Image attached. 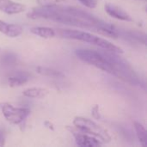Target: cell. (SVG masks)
<instances>
[{
    "mask_svg": "<svg viewBox=\"0 0 147 147\" xmlns=\"http://www.w3.org/2000/svg\"><path fill=\"white\" fill-rule=\"evenodd\" d=\"M28 79H29V76L26 72H20L9 77L8 78V82L11 87H16V86L23 85L28 81Z\"/></svg>",
    "mask_w": 147,
    "mask_h": 147,
    "instance_id": "7c38bea8",
    "label": "cell"
},
{
    "mask_svg": "<svg viewBox=\"0 0 147 147\" xmlns=\"http://www.w3.org/2000/svg\"><path fill=\"white\" fill-rule=\"evenodd\" d=\"M92 113H93V117H94V118H96V119H99V118H100L98 106H96L95 108L92 109Z\"/></svg>",
    "mask_w": 147,
    "mask_h": 147,
    "instance_id": "ffe728a7",
    "label": "cell"
},
{
    "mask_svg": "<svg viewBox=\"0 0 147 147\" xmlns=\"http://www.w3.org/2000/svg\"><path fill=\"white\" fill-rule=\"evenodd\" d=\"M29 18H42L56 22L90 30L102 35L118 38L119 33L115 26L81 9L61 4L40 5L33 8L27 15Z\"/></svg>",
    "mask_w": 147,
    "mask_h": 147,
    "instance_id": "6da1fadb",
    "label": "cell"
},
{
    "mask_svg": "<svg viewBox=\"0 0 147 147\" xmlns=\"http://www.w3.org/2000/svg\"><path fill=\"white\" fill-rule=\"evenodd\" d=\"M16 61V57L11 53H8L2 57V62L5 65H12Z\"/></svg>",
    "mask_w": 147,
    "mask_h": 147,
    "instance_id": "2e32d148",
    "label": "cell"
},
{
    "mask_svg": "<svg viewBox=\"0 0 147 147\" xmlns=\"http://www.w3.org/2000/svg\"><path fill=\"white\" fill-rule=\"evenodd\" d=\"M30 32L44 39L53 38L56 35L55 29L48 28V27H34L30 28Z\"/></svg>",
    "mask_w": 147,
    "mask_h": 147,
    "instance_id": "8fae6325",
    "label": "cell"
},
{
    "mask_svg": "<svg viewBox=\"0 0 147 147\" xmlns=\"http://www.w3.org/2000/svg\"><path fill=\"white\" fill-rule=\"evenodd\" d=\"M1 109L7 121L13 125H19L22 123L30 114L29 109L15 107L8 102L3 103L1 106Z\"/></svg>",
    "mask_w": 147,
    "mask_h": 147,
    "instance_id": "8992f818",
    "label": "cell"
},
{
    "mask_svg": "<svg viewBox=\"0 0 147 147\" xmlns=\"http://www.w3.org/2000/svg\"><path fill=\"white\" fill-rule=\"evenodd\" d=\"M48 94L46 89L42 88H29L22 92V95L29 98H42Z\"/></svg>",
    "mask_w": 147,
    "mask_h": 147,
    "instance_id": "5bb4252c",
    "label": "cell"
},
{
    "mask_svg": "<svg viewBox=\"0 0 147 147\" xmlns=\"http://www.w3.org/2000/svg\"><path fill=\"white\" fill-rule=\"evenodd\" d=\"M67 130H69L76 141V144L79 146H84V147H96V146H102V142L90 134H87L85 133H82L78 130H77L75 127H66Z\"/></svg>",
    "mask_w": 147,
    "mask_h": 147,
    "instance_id": "52a82bcc",
    "label": "cell"
},
{
    "mask_svg": "<svg viewBox=\"0 0 147 147\" xmlns=\"http://www.w3.org/2000/svg\"><path fill=\"white\" fill-rule=\"evenodd\" d=\"M75 53L82 61L114 76V70L111 65L100 52L90 49H78L75 51Z\"/></svg>",
    "mask_w": 147,
    "mask_h": 147,
    "instance_id": "5b68a950",
    "label": "cell"
},
{
    "mask_svg": "<svg viewBox=\"0 0 147 147\" xmlns=\"http://www.w3.org/2000/svg\"><path fill=\"white\" fill-rule=\"evenodd\" d=\"M73 125L77 130L92 135L99 139L102 142H109L111 140V137L108 132L92 120L81 116L75 117L73 120Z\"/></svg>",
    "mask_w": 147,
    "mask_h": 147,
    "instance_id": "277c9868",
    "label": "cell"
},
{
    "mask_svg": "<svg viewBox=\"0 0 147 147\" xmlns=\"http://www.w3.org/2000/svg\"><path fill=\"white\" fill-rule=\"evenodd\" d=\"M134 127L136 131L137 137L139 139L140 143L144 147L147 146V131L146 127L138 121H134Z\"/></svg>",
    "mask_w": 147,
    "mask_h": 147,
    "instance_id": "4fadbf2b",
    "label": "cell"
},
{
    "mask_svg": "<svg viewBox=\"0 0 147 147\" xmlns=\"http://www.w3.org/2000/svg\"><path fill=\"white\" fill-rule=\"evenodd\" d=\"M5 145V134L3 129L0 128V146H3Z\"/></svg>",
    "mask_w": 147,
    "mask_h": 147,
    "instance_id": "d6986e66",
    "label": "cell"
},
{
    "mask_svg": "<svg viewBox=\"0 0 147 147\" xmlns=\"http://www.w3.org/2000/svg\"><path fill=\"white\" fill-rule=\"evenodd\" d=\"M45 126H47L48 128H50V129H52V130H54V128H53V125L50 122V121H45Z\"/></svg>",
    "mask_w": 147,
    "mask_h": 147,
    "instance_id": "44dd1931",
    "label": "cell"
},
{
    "mask_svg": "<svg viewBox=\"0 0 147 147\" xmlns=\"http://www.w3.org/2000/svg\"><path fill=\"white\" fill-rule=\"evenodd\" d=\"M100 53L111 65L115 77H117L131 85H139L140 84L139 77L134 70L126 59L120 56V53L105 49L100 51Z\"/></svg>",
    "mask_w": 147,
    "mask_h": 147,
    "instance_id": "7a4b0ae2",
    "label": "cell"
},
{
    "mask_svg": "<svg viewBox=\"0 0 147 147\" xmlns=\"http://www.w3.org/2000/svg\"><path fill=\"white\" fill-rule=\"evenodd\" d=\"M82 4H84L85 7L90 8V9H94L96 8L97 4V0H78Z\"/></svg>",
    "mask_w": 147,
    "mask_h": 147,
    "instance_id": "e0dca14e",
    "label": "cell"
},
{
    "mask_svg": "<svg viewBox=\"0 0 147 147\" xmlns=\"http://www.w3.org/2000/svg\"><path fill=\"white\" fill-rule=\"evenodd\" d=\"M26 6L12 0H0V10L8 15H16L23 12Z\"/></svg>",
    "mask_w": 147,
    "mask_h": 147,
    "instance_id": "9c48e42d",
    "label": "cell"
},
{
    "mask_svg": "<svg viewBox=\"0 0 147 147\" xmlns=\"http://www.w3.org/2000/svg\"><path fill=\"white\" fill-rule=\"evenodd\" d=\"M55 32L56 34L65 39L88 42L95 46H97L102 49L110 50L118 53H123V50L120 47H117L116 45L113 44L112 42L109 41L106 39L101 38L97 35H95L86 31L74 30V29H57V31L55 30Z\"/></svg>",
    "mask_w": 147,
    "mask_h": 147,
    "instance_id": "3957f363",
    "label": "cell"
},
{
    "mask_svg": "<svg viewBox=\"0 0 147 147\" xmlns=\"http://www.w3.org/2000/svg\"><path fill=\"white\" fill-rule=\"evenodd\" d=\"M105 11L107 12L108 15H109L110 16H112L113 18H115L117 20H121V21H124V22H132L133 18L132 16L127 12L125 11L123 9H121V7L108 3L105 4Z\"/></svg>",
    "mask_w": 147,
    "mask_h": 147,
    "instance_id": "ba28073f",
    "label": "cell"
},
{
    "mask_svg": "<svg viewBox=\"0 0 147 147\" xmlns=\"http://www.w3.org/2000/svg\"><path fill=\"white\" fill-rule=\"evenodd\" d=\"M36 71L39 74L46 76V77H49V78H64L65 75L59 71H56L54 69H51V68H47V67H42V66H39L36 68Z\"/></svg>",
    "mask_w": 147,
    "mask_h": 147,
    "instance_id": "9a60e30c",
    "label": "cell"
},
{
    "mask_svg": "<svg viewBox=\"0 0 147 147\" xmlns=\"http://www.w3.org/2000/svg\"><path fill=\"white\" fill-rule=\"evenodd\" d=\"M65 0H37L40 5H50V4H57Z\"/></svg>",
    "mask_w": 147,
    "mask_h": 147,
    "instance_id": "ac0fdd59",
    "label": "cell"
},
{
    "mask_svg": "<svg viewBox=\"0 0 147 147\" xmlns=\"http://www.w3.org/2000/svg\"><path fill=\"white\" fill-rule=\"evenodd\" d=\"M23 29L18 24L7 23L2 20H0V33L5 34L8 37L15 38L22 34Z\"/></svg>",
    "mask_w": 147,
    "mask_h": 147,
    "instance_id": "30bf717a",
    "label": "cell"
}]
</instances>
